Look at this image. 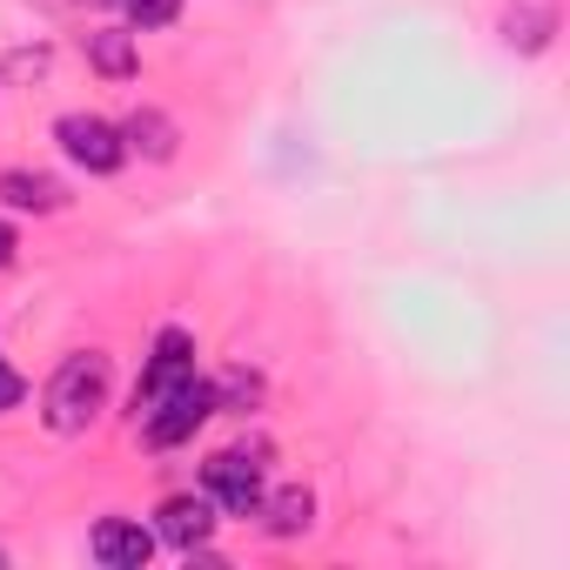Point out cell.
Returning <instances> with one entry per match:
<instances>
[{"instance_id": "6", "label": "cell", "mask_w": 570, "mask_h": 570, "mask_svg": "<svg viewBox=\"0 0 570 570\" xmlns=\"http://www.w3.org/2000/svg\"><path fill=\"white\" fill-rule=\"evenodd\" d=\"M208 537H215V503L208 497H168L155 510V543H175L181 557H195V550H208Z\"/></svg>"}, {"instance_id": "5", "label": "cell", "mask_w": 570, "mask_h": 570, "mask_svg": "<svg viewBox=\"0 0 570 570\" xmlns=\"http://www.w3.org/2000/svg\"><path fill=\"white\" fill-rule=\"evenodd\" d=\"M55 141H61V155L75 161V168H88V175H121L128 168V141H121V128L115 121H101V115H61L55 121Z\"/></svg>"}, {"instance_id": "3", "label": "cell", "mask_w": 570, "mask_h": 570, "mask_svg": "<svg viewBox=\"0 0 570 570\" xmlns=\"http://www.w3.org/2000/svg\"><path fill=\"white\" fill-rule=\"evenodd\" d=\"M195 356H202V350H195V336H188L181 323L155 330V350H148V363H141V383H135V396H128V416L141 423V416H148V410H155V403L175 390V383H188V376H195Z\"/></svg>"}, {"instance_id": "17", "label": "cell", "mask_w": 570, "mask_h": 570, "mask_svg": "<svg viewBox=\"0 0 570 570\" xmlns=\"http://www.w3.org/2000/svg\"><path fill=\"white\" fill-rule=\"evenodd\" d=\"M81 8H121V0H81Z\"/></svg>"}, {"instance_id": "8", "label": "cell", "mask_w": 570, "mask_h": 570, "mask_svg": "<svg viewBox=\"0 0 570 570\" xmlns=\"http://www.w3.org/2000/svg\"><path fill=\"white\" fill-rule=\"evenodd\" d=\"M0 208L14 215H61L68 208V188L41 168H0Z\"/></svg>"}, {"instance_id": "1", "label": "cell", "mask_w": 570, "mask_h": 570, "mask_svg": "<svg viewBox=\"0 0 570 570\" xmlns=\"http://www.w3.org/2000/svg\"><path fill=\"white\" fill-rule=\"evenodd\" d=\"M108 390H115V363L108 350H75L55 363L48 390H41V423L55 436H81L101 410H108Z\"/></svg>"}, {"instance_id": "18", "label": "cell", "mask_w": 570, "mask_h": 570, "mask_svg": "<svg viewBox=\"0 0 570 570\" xmlns=\"http://www.w3.org/2000/svg\"><path fill=\"white\" fill-rule=\"evenodd\" d=\"M0 563H8V550H0Z\"/></svg>"}, {"instance_id": "14", "label": "cell", "mask_w": 570, "mask_h": 570, "mask_svg": "<svg viewBox=\"0 0 570 570\" xmlns=\"http://www.w3.org/2000/svg\"><path fill=\"white\" fill-rule=\"evenodd\" d=\"M262 396V376H248V370H228L222 383H215V410H242V403H255Z\"/></svg>"}, {"instance_id": "11", "label": "cell", "mask_w": 570, "mask_h": 570, "mask_svg": "<svg viewBox=\"0 0 570 570\" xmlns=\"http://www.w3.org/2000/svg\"><path fill=\"white\" fill-rule=\"evenodd\" d=\"M121 141H128V155H141V161H175L181 128H175L161 108H135V115L121 121Z\"/></svg>"}, {"instance_id": "9", "label": "cell", "mask_w": 570, "mask_h": 570, "mask_svg": "<svg viewBox=\"0 0 570 570\" xmlns=\"http://www.w3.org/2000/svg\"><path fill=\"white\" fill-rule=\"evenodd\" d=\"M255 523H262L275 543H289V537H309V530H316V490H309V483H289V490L262 497Z\"/></svg>"}, {"instance_id": "2", "label": "cell", "mask_w": 570, "mask_h": 570, "mask_svg": "<svg viewBox=\"0 0 570 570\" xmlns=\"http://www.w3.org/2000/svg\"><path fill=\"white\" fill-rule=\"evenodd\" d=\"M208 416H215V383L195 370V376H188V383H175V390H168V396L135 423V430H141L155 450H181V443H195V430H202Z\"/></svg>"}, {"instance_id": "10", "label": "cell", "mask_w": 570, "mask_h": 570, "mask_svg": "<svg viewBox=\"0 0 570 570\" xmlns=\"http://www.w3.org/2000/svg\"><path fill=\"white\" fill-rule=\"evenodd\" d=\"M81 55H88V68H95L101 81H135V75H141V48H135L128 28H95V35H81Z\"/></svg>"}, {"instance_id": "15", "label": "cell", "mask_w": 570, "mask_h": 570, "mask_svg": "<svg viewBox=\"0 0 570 570\" xmlns=\"http://www.w3.org/2000/svg\"><path fill=\"white\" fill-rule=\"evenodd\" d=\"M21 403H28V376H21L14 363H0V416L21 410Z\"/></svg>"}, {"instance_id": "12", "label": "cell", "mask_w": 570, "mask_h": 570, "mask_svg": "<svg viewBox=\"0 0 570 570\" xmlns=\"http://www.w3.org/2000/svg\"><path fill=\"white\" fill-rule=\"evenodd\" d=\"M503 28H510V48H517V55H543L550 35H557V14H550V8H517Z\"/></svg>"}, {"instance_id": "16", "label": "cell", "mask_w": 570, "mask_h": 570, "mask_svg": "<svg viewBox=\"0 0 570 570\" xmlns=\"http://www.w3.org/2000/svg\"><path fill=\"white\" fill-rule=\"evenodd\" d=\"M14 255H21V235H14L8 215H0V268H14Z\"/></svg>"}, {"instance_id": "13", "label": "cell", "mask_w": 570, "mask_h": 570, "mask_svg": "<svg viewBox=\"0 0 570 570\" xmlns=\"http://www.w3.org/2000/svg\"><path fill=\"white\" fill-rule=\"evenodd\" d=\"M181 8H188V0H121L128 28H141V35H155V28H175V21H181Z\"/></svg>"}, {"instance_id": "7", "label": "cell", "mask_w": 570, "mask_h": 570, "mask_svg": "<svg viewBox=\"0 0 570 570\" xmlns=\"http://www.w3.org/2000/svg\"><path fill=\"white\" fill-rule=\"evenodd\" d=\"M88 557L108 563V570H141L155 557V530L135 523V517H101L95 537H88Z\"/></svg>"}, {"instance_id": "4", "label": "cell", "mask_w": 570, "mask_h": 570, "mask_svg": "<svg viewBox=\"0 0 570 570\" xmlns=\"http://www.w3.org/2000/svg\"><path fill=\"white\" fill-rule=\"evenodd\" d=\"M202 497H208L222 517H242V523H248V517L262 510V497H268V490H262V463H255L248 450H215V456L202 463Z\"/></svg>"}]
</instances>
